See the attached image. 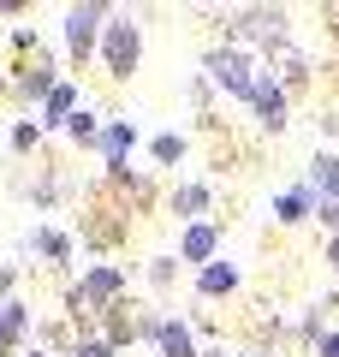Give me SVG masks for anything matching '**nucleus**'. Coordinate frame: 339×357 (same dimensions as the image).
I'll return each mask as SVG.
<instances>
[{
	"mask_svg": "<svg viewBox=\"0 0 339 357\" xmlns=\"http://www.w3.org/2000/svg\"><path fill=\"white\" fill-rule=\"evenodd\" d=\"M179 208H185V215H190V208H202V191H197V185H185V191H179Z\"/></svg>",
	"mask_w": 339,
	"mask_h": 357,
	"instance_id": "a211bd4d",
	"label": "nucleus"
},
{
	"mask_svg": "<svg viewBox=\"0 0 339 357\" xmlns=\"http://www.w3.org/2000/svg\"><path fill=\"white\" fill-rule=\"evenodd\" d=\"M30 250H42L48 262H66V256H72V238L54 232V227H36V232H30Z\"/></svg>",
	"mask_w": 339,
	"mask_h": 357,
	"instance_id": "423d86ee",
	"label": "nucleus"
},
{
	"mask_svg": "<svg viewBox=\"0 0 339 357\" xmlns=\"http://www.w3.org/2000/svg\"><path fill=\"white\" fill-rule=\"evenodd\" d=\"M36 143V126H13V149H30Z\"/></svg>",
	"mask_w": 339,
	"mask_h": 357,
	"instance_id": "f3484780",
	"label": "nucleus"
},
{
	"mask_svg": "<svg viewBox=\"0 0 339 357\" xmlns=\"http://www.w3.org/2000/svg\"><path fill=\"white\" fill-rule=\"evenodd\" d=\"M280 215H286V220H298V215H303V197H298V191H292V197H280Z\"/></svg>",
	"mask_w": 339,
	"mask_h": 357,
	"instance_id": "dca6fc26",
	"label": "nucleus"
},
{
	"mask_svg": "<svg viewBox=\"0 0 339 357\" xmlns=\"http://www.w3.org/2000/svg\"><path fill=\"white\" fill-rule=\"evenodd\" d=\"M131 143H137V131H131V126H107V131H101V149H107V161H113V167L126 161Z\"/></svg>",
	"mask_w": 339,
	"mask_h": 357,
	"instance_id": "6e6552de",
	"label": "nucleus"
},
{
	"mask_svg": "<svg viewBox=\"0 0 339 357\" xmlns=\"http://www.w3.org/2000/svg\"><path fill=\"white\" fill-rule=\"evenodd\" d=\"M30 328V310L24 304H0V345H18Z\"/></svg>",
	"mask_w": 339,
	"mask_h": 357,
	"instance_id": "0eeeda50",
	"label": "nucleus"
},
{
	"mask_svg": "<svg viewBox=\"0 0 339 357\" xmlns=\"http://www.w3.org/2000/svg\"><path fill=\"white\" fill-rule=\"evenodd\" d=\"M119 286H126V274H119V268H89V280L77 286L66 304H72V316H89V304H107Z\"/></svg>",
	"mask_w": 339,
	"mask_h": 357,
	"instance_id": "f03ea898",
	"label": "nucleus"
},
{
	"mask_svg": "<svg viewBox=\"0 0 339 357\" xmlns=\"http://www.w3.org/2000/svg\"><path fill=\"white\" fill-rule=\"evenodd\" d=\"M101 54H107V72L113 77H126L131 66H137V24L107 18V24H101Z\"/></svg>",
	"mask_w": 339,
	"mask_h": 357,
	"instance_id": "f257e3e1",
	"label": "nucleus"
},
{
	"mask_svg": "<svg viewBox=\"0 0 339 357\" xmlns=\"http://www.w3.org/2000/svg\"><path fill=\"white\" fill-rule=\"evenodd\" d=\"M226 286H232V268H209L202 274V292H226Z\"/></svg>",
	"mask_w": 339,
	"mask_h": 357,
	"instance_id": "4468645a",
	"label": "nucleus"
},
{
	"mask_svg": "<svg viewBox=\"0 0 339 357\" xmlns=\"http://www.w3.org/2000/svg\"><path fill=\"white\" fill-rule=\"evenodd\" d=\"M66 131H72L77 143H101V131H96V114H72V119H66Z\"/></svg>",
	"mask_w": 339,
	"mask_h": 357,
	"instance_id": "f8f14e48",
	"label": "nucleus"
},
{
	"mask_svg": "<svg viewBox=\"0 0 339 357\" xmlns=\"http://www.w3.org/2000/svg\"><path fill=\"white\" fill-rule=\"evenodd\" d=\"M315 185H322L327 203H333V215H327V220H339V161H327V155H322V161H315Z\"/></svg>",
	"mask_w": 339,
	"mask_h": 357,
	"instance_id": "1a4fd4ad",
	"label": "nucleus"
},
{
	"mask_svg": "<svg viewBox=\"0 0 339 357\" xmlns=\"http://www.w3.org/2000/svg\"><path fill=\"white\" fill-rule=\"evenodd\" d=\"M214 77H220L226 89H244V96H250V66H244V54H214Z\"/></svg>",
	"mask_w": 339,
	"mask_h": 357,
	"instance_id": "20e7f679",
	"label": "nucleus"
},
{
	"mask_svg": "<svg viewBox=\"0 0 339 357\" xmlns=\"http://www.w3.org/2000/svg\"><path fill=\"white\" fill-rule=\"evenodd\" d=\"M161 351L167 357H190V333L179 328V321H167V328H161Z\"/></svg>",
	"mask_w": 339,
	"mask_h": 357,
	"instance_id": "9b49d317",
	"label": "nucleus"
},
{
	"mask_svg": "<svg viewBox=\"0 0 339 357\" xmlns=\"http://www.w3.org/2000/svg\"><path fill=\"white\" fill-rule=\"evenodd\" d=\"M101 6H72V13H66V48L77 54V60H84L89 48H96V36H101Z\"/></svg>",
	"mask_w": 339,
	"mask_h": 357,
	"instance_id": "7ed1b4c3",
	"label": "nucleus"
},
{
	"mask_svg": "<svg viewBox=\"0 0 339 357\" xmlns=\"http://www.w3.org/2000/svg\"><path fill=\"white\" fill-rule=\"evenodd\" d=\"M322 357H339V340H322Z\"/></svg>",
	"mask_w": 339,
	"mask_h": 357,
	"instance_id": "aec40b11",
	"label": "nucleus"
},
{
	"mask_svg": "<svg viewBox=\"0 0 339 357\" xmlns=\"http://www.w3.org/2000/svg\"><path fill=\"white\" fill-rule=\"evenodd\" d=\"M209 250H214V232L209 227H190L185 232V256H209Z\"/></svg>",
	"mask_w": 339,
	"mask_h": 357,
	"instance_id": "ddd939ff",
	"label": "nucleus"
},
{
	"mask_svg": "<svg viewBox=\"0 0 339 357\" xmlns=\"http://www.w3.org/2000/svg\"><path fill=\"white\" fill-rule=\"evenodd\" d=\"M24 357H48V351H24Z\"/></svg>",
	"mask_w": 339,
	"mask_h": 357,
	"instance_id": "412c9836",
	"label": "nucleus"
},
{
	"mask_svg": "<svg viewBox=\"0 0 339 357\" xmlns=\"http://www.w3.org/2000/svg\"><path fill=\"white\" fill-rule=\"evenodd\" d=\"M42 114H48V126H66V119L77 114V89H72V84H54L48 102H42Z\"/></svg>",
	"mask_w": 339,
	"mask_h": 357,
	"instance_id": "39448f33",
	"label": "nucleus"
},
{
	"mask_svg": "<svg viewBox=\"0 0 339 357\" xmlns=\"http://www.w3.org/2000/svg\"><path fill=\"white\" fill-rule=\"evenodd\" d=\"M77 357H113V345L107 340H89V345H77Z\"/></svg>",
	"mask_w": 339,
	"mask_h": 357,
	"instance_id": "6ab92c4d",
	"label": "nucleus"
},
{
	"mask_svg": "<svg viewBox=\"0 0 339 357\" xmlns=\"http://www.w3.org/2000/svg\"><path fill=\"white\" fill-rule=\"evenodd\" d=\"M179 149H185L179 137H155V155H161V161H179Z\"/></svg>",
	"mask_w": 339,
	"mask_h": 357,
	"instance_id": "2eb2a0df",
	"label": "nucleus"
},
{
	"mask_svg": "<svg viewBox=\"0 0 339 357\" xmlns=\"http://www.w3.org/2000/svg\"><path fill=\"white\" fill-rule=\"evenodd\" d=\"M250 102L268 114V126H280V89L274 84H250Z\"/></svg>",
	"mask_w": 339,
	"mask_h": 357,
	"instance_id": "9d476101",
	"label": "nucleus"
}]
</instances>
